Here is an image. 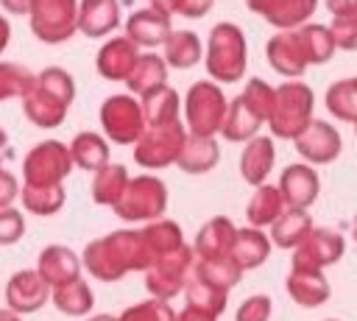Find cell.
<instances>
[{
	"instance_id": "6da1fadb",
	"label": "cell",
	"mask_w": 357,
	"mask_h": 321,
	"mask_svg": "<svg viewBox=\"0 0 357 321\" xmlns=\"http://www.w3.org/2000/svg\"><path fill=\"white\" fill-rule=\"evenodd\" d=\"M153 260L156 257H153L142 229L109 232L103 237L89 240L81 251L84 271L92 279H100V282H117V279H123L126 274H134V271L145 274Z\"/></svg>"
},
{
	"instance_id": "7a4b0ae2",
	"label": "cell",
	"mask_w": 357,
	"mask_h": 321,
	"mask_svg": "<svg viewBox=\"0 0 357 321\" xmlns=\"http://www.w3.org/2000/svg\"><path fill=\"white\" fill-rule=\"evenodd\" d=\"M75 98V81L64 67H45L36 73L31 89L22 95V114L39 128H56L64 123Z\"/></svg>"
},
{
	"instance_id": "3957f363",
	"label": "cell",
	"mask_w": 357,
	"mask_h": 321,
	"mask_svg": "<svg viewBox=\"0 0 357 321\" xmlns=\"http://www.w3.org/2000/svg\"><path fill=\"white\" fill-rule=\"evenodd\" d=\"M206 73L215 84H234L245 75L248 67V45L245 33L234 22H218L209 31L206 39V56H204Z\"/></svg>"
},
{
	"instance_id": "277c9868",
	"label": "cell",
	"mask_w": 357,
	"mask_h": 321,
	"mask_svg": "<svg viewBox=\"0 0 357 321\" xmlns=\"http://www.w3.org/2000/svg\"><path fill=\"white\" fill-rule=\"evenodd\" d=\"M315 92L310 84H304L301 78L296 81H282L276 87V100H273V112L268 117L271 134L279 140H296L315 117Z\"/></svg>"
},
{
	"instance_id": "5b68a950",
	"label": "cell",
	"mask_w": 357,
	"mask_h": 321,
	"mask_svg": "<svg viewBox=\"0 0 357 321\" xmlns=\"http://www.w3.org/2000/svg\"><path fill=\"white\" fill-rule=\"evenodd\" d=\"M229 112V98L212 78L190 84L184 98V126L192 137H215L223 128Z\"/></svg>"
},
{
	"instance_id": "8992f818",
	"label": "cell",
	"mask_w": 357,
	"mask_h": 321,
	"mask_svg": "<svg viewBox=\"0 0 357 321\" xmlns=\"http://www.w3.org/2000/svg\"><path fill=\"white\" fill-rule=\"evenodd\" d=\"M167 184L153 176V173H142V176H134L123 193V198L112 207L117 218L123 221H131V223H151V221H159L167 209Z\"/></svg>"
},
{
	"instance_id": "52a82bcc",
	"label": "cell",
	"mask_w": 357,
	"mask_h": 321,
	"mask_svg": "<svg viewBox=\"0 0 357 321\" xmlns=\"http://www.w3.org/2000/svg\"><path fill=\"white\" fill-rule=\"evenodd\" d=\"M195 260H198V254L190 243H184L176 251H167V254L156 257L151 262V268L145 271V290L151 293V299L170 301L178 293H184V288L192 276Z\"/></svg>"
},
{
	"instance_id": "ba28073f",
	"label": "cell",
	"mask_w": 357,
	"mask_h": 321,
	"mask_svg": "<svg viewBox=\"0 0 357 321\" xmlns=\"http://www.w3.org/2000/svg\"><path fill=\"white\" fill-rule=\"evenodd\" d=\"M187 137H190V131L181 120L145 126L142 137L134 145V162L148 170H162V167L178 162V154H181Z\"/></svg>"
},
{
	"instance_id": "9c48e42d",
	"label": "cell",
	"mask_w": 357,
	"mask_h": 321,
	"mask_svg": "<svg viewBox=\"0 0 357 321\" xmlns=\"http://www.w3.org/2000/svg\"><path fill=\"white\" fill-rule=\"evenodd\" d=\"M100 128L103 137L114 145H137V140L145 131V114L142 100H137L131 92L109 95L100 103Z\"/></svg>"
},
{
	"instance_id": "30bf717a",
	"label": "cell",
	"mask_w": 357,
	"mask_h": 321,
	"mask_svg": "<svg viewBox=\"0 0 357 321\" xmlns=\"http://www.w3.org/2000/svg\"><path fill=\"white\" fill-rule=\"evenodd\" d=\"M73 167L75 162L70 156V145L59 140H42L22 159V184L53 187V184H61Z\"/></svg>"
},
{
	"instance_id": "8fae6325",
	"label": "cell",
	"mask_w": 357,
	"mask_h": 321,
	"mask_svg": "<svg viewBox=\"0 0 357 321\" xmlns=\"http://www.w3.org/2000/svg\"><path fill=\"white\" fill-rule=\"evenodd\" d=\"M28 20L39 42L61 45L78 31V0H33Z\"/></svg>"
},
{
	"instance_id": "7c38bea8",
	"label": "cell",
	"mask_w": 357,
	"mask_h": 321,
	"mask_svg": "<svg viewBox=\"0 0 357 321\" xmlns=\"http://www.w3.org/2000/svg\"><path fill=\"white\" fill-rule=\"evenodd\" d=\"M346 240L337 229L332 226H315L296 248L290 257V268L293 271H315L324 274V268L335 265L343 257Z\"/></svg>"
},
{
	"instance_id": "4fadbf2b",
	"label": "cell",
	"mask_w": 357,
	"mask_h": 321,
	"mask_svg": "<svg viewBox=\"0 0 357 321\" xmlns=\"http://www.w3.org/2000/svg\"><path fill=\"white\" fill-rule=\"evenodd\" d=\"M50 293H53V288L39 276L36 268H22V271L11 274V279L3 288L6 307L17 315H28V313L42 310L50 301Z\"/></svg>"
},
{
	"instance_id": "5bb4252c",
	"label": "cell",
	"mask_w": 357,
	"mask_h": 321,
	"mask_svg": "<svg viewBox=\"0 0 357 321\" xmlns=\"http://www.w3.org/2000/svg\"><path fill=\"white\" fill-rule=\"evenodd\" d=\"M265 56H268V64L279 75H284L287 81L301 78L304 70L310 67V59H307V50H304V42H301L298 28L273 33L268 39V45H265Z\"/></svg>"
},
{
	"instance_id": "9a60e30c",
	"label": "cell",
	"mask_w": 357,
	"mask_h": 321,
	"mask_svg": "<svg viewBox=\"0 0 357 321\" xmlns=\"http://www.w3.org/2000/svg\"><path fill=\"white\" fill-rule=\"evenodd\" d=\"M293 148L301 154V159L307 165H329L340 156L343 151V140H340V131L332 126V123H324V120H312L296 140H293Z\"/></svg>"
},
{
	"instance_id": "2e32d148",
	"label": "cell",
	"mask_w": 357,
	"mask_h": 321,
	"mask_svg": "<svg viewBox=\"0 0 357 321\" xmlns=\"http://www.w3.org/2000/svg\"><path fill=\"white\" fill-rule=\"evenodd\" d=\"M279 190H282L287 209H310L318 201L321 179H318L312 165L293 162L279 173Z\"/></svg>"
},
{
	"instance_id": "e0dca14e",
	"label": "cell",
	"mask_w": 357,
	"mask_h": 321,
	"mask_svg": "<svg viewBox=\"0 0 357 321\" xmlns=\"http://www.w3.org/2000/svg\"><path fill=\"white\" fill-rule=\"evenodd\" d=\"M245 6L268 25L279 31H293L307 25V20L318 8V0H245Z\"/></svg>"
},
{
	"instance_id": "ac0fdd59",
	"label": "cell",
	"mask_w": 357,
	"mask_h": 321,
	"mask_svg": "<svg viewBox=\"0 0 357 321\" xmlns=\"http://www.w3.org/2000/svg\"><path fill=\"white\" fill-rule=\"evenodd\" d=\"M139 47L123 33V36H112L100 45L98 56H95V70L100 73V78L106 81H128L134 64L139 61Z\"/></svg>"
},
{
	"instance_id": "d6986e66",
	"label": "cell",
	"mask_w": 357,
	"mask_h": 321,
	"mask_svg": "<svg viewBox=\"0 0 357 321\" xmlns=\"http://www.w3.org/2000/svg\"><path fill=\"white\" fill-rule=\"evenodd\" d=\"M81 268H84L81 257L70 246H61V243L45 246L36 260V271L50 288H61L73 279H81Z\"/></svg>"
},
{
	"instance_id": "ffe728a7",
	"label": "cell",
	"mask_w": 357,
	"mask_h": 321,
	"mask_svg": "<svg viewBox=\"0 0 357 321\" xmlns=\"http://www.w3.org/2000/svg\"><path fill=\"white\" fill-rule=\"evenodd\" d=\"M173 33L170 17L156 11V8H137L128 14L126 20V36L137 45V47H165L167 36Z\"/></svg>"
},
{
	"instance_id": "44dd1931",
	"label": "cell",
	"mask_w": 357,
	"mask_h": 321,
	"mask_svg": "<svg viewBox=\"0 0 357 321\" xmlns=\"http://www.w3.org/2000/svg\"><path fill=\"white\" fill-rule=\"evenodd\" d=\"M234 237H237V226L226 215H215L198 229L192 248L198 260H223V257H231Z\"/></svg>"
},
{
	"instance_id": "7402d4cb",
	"label": "cell",
	"mask_w": 357,
	"mask_h": 321,
	"mask_svg": "<svg viewBox=\"0 0 357 321\" xmlns=\"http://www.w3.org/2000/svg\"><path fill=\"white\" fill-rule=\"evenodd\" d=\"M120 25V0H81L78 31L89 39L109 36Z\"/></svg>"
},
{
	"instance_id": "603a6c76",
	"label": "cell",
	"mask_w": 357,
	"mask_h": 321,
	"mask_svg": "<svg viewBox=\"0 0 357 321\" xmlns=\"http://www.w3.org/2000/svg\"><path fill=\"white\" fill-rule=\"evenodd\" d=\"M273 162H276L273 137H259L257 134L254 140L245 142V148L240 154V176H243V181H248L251 187L265 184V179L273 170Z\"/></svg>"
},
{
	"instance_id": "cb8c5ba5",
	"label": "cell",
	"mask_w": 357,
	"mask_h": 321,
	"mask_svg": "<svg viewBox=\"0 0 357 321\" xmlns=\"http://www.w3.org/2000/svg\"><path fill=\"white\" fill-rule=\"evenodd\" d=\"M284 212H287V204L282 198L279 184L254 187V193L245 204V221H248V226H257V229H265V226L271 229Z\"/></svg>"
},
{
	"instance_id": "d4e9b609",
	"label": "cell",
	"mask_w": 357,
	"mask_h": 321,
	"mask_svg": "<svg viewBox=\"0 0 357 321\" xmlns=\"http://www.w3.org/2000/svg\"><path fill=\"white\" fill-rule=\"evenodd\" d=\"M284 288H287V296L298 304V307H321L329 301L332 296V288H329V279L324 274H315V271H293L287 274L284 279Z\"/></svg>"
},
{
	"instance_id": "484cf974",
	"label": "cell",
	"mask_w": 357,
	"mask_h": 321,
	"mask_svg": "<svg viewBox=\"0 0 357 321\" xmlns=\"http://www.w3.org/2000/svg\"><path fill=\"white\" fill-rule=\"evenodd\" d=\"M271 237L257 229V226H243L237 229L234 246H231V260L243 268V271H254L259 265H265V260L271 257Z\"/></svg>"
},
{
	"instance_id": "4316f807",
	"label": "cell",
	"mask_w": 357,
	"mask_h": 321,
	"mask_svg": "<svg viewBox=\"0 0 357 321\" xmlns=\"http://www.w3.org/2000/svg\"><path fill=\"white\" fill-rule=\"evenodd\" d=\"M70 156H73V162H75L81 170L98 173L100 167L109 165L112 145H109V140L100 137L98 131H78V134L70 140Z\"/></svg>"
},
{
	"instance_id": "83f0119b",
	"label": "cell",
	"mask_w": 357,
	"mask_h": 321,
	"mask_svg": "<svg viewBox=\"0 0 357 321\" xmlns=\"http://www.w3.org/2000/svg\"><path fill=\"white\" fill-rule=\"evenodd\" d=\"M220 162V145L215 142V137H187L181 154H178V167L190 176H204L212 167H218Z\"/></svg>"
},
{
	"instance_id": "f1b7e54d",
	"label": "cell",
	"mask_w": 357,
	"mask_h": 321,
	"mask_svg": "<svg viewBox=\"0 0 357 321\" xmlns=\"http://www.w3.org/2000/svg\"><path fill=\"white\" fill-rule=\"evenodd\" d=\"M126 87H128L131 95H139V98L167 87V61L156 53H142L139 61L134 64Z\"/></svg>"
},
{
	"instance_id": "f546056e",
	"label": "cell",
	"mask_w": 357,
	"mask_h": 321,
	"mask_svg": "<svg viewBox=\"0 0 357 321\" xmlns=\"http://www.w3.org/2000/svg\"><path fill=\"white\" fill-rule=\"evenodd\" d=\"M312 229H315V223H312V215H310L307 209H287V212L271 226L268 237H271L273 246L293 251Z\"/></svg>"
},
{
	"instance_id": "4dcf8cb0",
	"label": "cell",
	"mask_w": 357,
	"mask_h": 321,
	"mask_svg": "<svg viewBox=\"0 0 357 321\" xmlns=\"http://www.w3.org/2000/svg\"><path fill=\"white\" fill-rule=\"evenodd\" d=\"M128 181H131L128 167L117 165V162H109L106 167H100L92 176V201L100 204V207H114L123 198Z\"/></svg>"
},
{
	"instance_id": "1f68e13d",
	"label": "cell",
	"mask_w": 357,
	"mask_h": 321,
	"mask_svg": "<svg viewBox=\"0 0 357 321\" xmlns=\"http://www.w3.org/2000/svg\"><path fill=\"white\" fill-rule=\"evenodd\" d=\"M201 56H204V45H201V36L195 31H173L165 42L162 59L173 70H190L201 61Z\"/></svg>"
},
{
	"instance_id": "d6a6232c",
	"label": "cell",
	"mask_w": 357,
	"mask_h": 321,
	"mask_svg": "<svg viewBox=\"0 0 357 321\" xmlns=\"http://www.w3.org/2000/svg\"><path fill=\"white\" fill-rule=\"evenodd\" d=\"M262 120L243 103V98L237 95L234 100H229V112H226V120H223V128H220V137L226 142H248L257 137Z\"/></svg>"
},
{
	"instance_id": "836d02e7",
	"label": "cell",
	"mask_w": 357,
	"mask_h": 321,
	"mask_svg": "<svg viewBox=\"0 0 357 321\" xmlns=\"http://www.w3.org/2000/svg\"><path fill=\"white\" fill-rule=\"evenodd\" d=\"M50 301L56 304L59 313L73 315V318L89 315L92 307H95V296H92V288L86 285V279H73V282H67L61 288H53Z\"/></svg>"
},
{
	"instance_id": "e575fe53",
	"label": "cell",
	"mask_w": 357,
	"mask_h": 321,
	"mask_svg": "<svg viewBox=\"0 0 357 321\" xmlns=\"http://www.w3.org/2000/svg\"><path fill=\"white\" fill-rule=\"evenodd\" d=\"M192 276H198L201 282L229 293L231 288L240 285L243 279V268L231 260V257H223V260H195V268H192Z\"/></svg>"
},
{
	"instance_id": "d590c367",
	"label": "cell",
	"mask_w": 357,
	"mask_h": 321,
	"mask_svg": "<svg viewBox=\"0 0 357 321\" xmlns=\"http://www.w3.org/2000/svg\"><path fill=\"white\" fill-rule=\"evenodd\" d=\"M20 201H22V209L25 212H33L39 218H47V215L61 212V207L67 201V190L61 184H53V187H31V184H22Z\"/></svg>"
},
{
	"instance_id": "8d00e7d4",
	"label": "cell",
	"mask_w": 357,
	"mask_h": 321,
	"mask_svg": "<svg viewBox=\"0 0 357 321\" xmlns=\"http://www.w3.org/2000/svg\"><path fill=\"white\" fill-rule=\"evenodd\" d=\"M142 100V114H145V126H159V123H173L178 120V112H181V98L173 87H162Z\"/></svg>"
},
{
	"instance_id": "74e56055",
	"label": "cell",
	"mask_w": 357,
	"mask_h": 321,
	"mask_svg": "<svg viewBox=\"0 0 357 321\" xmlns=\"http://www.w3.org/2000/svg\"><path fill=\"white\" fill-rule=\"evenodd\" d=\"M324 103H326V109H329L332 117L346 120V123H357V84H354V78L335 81L326 89Z\"/></svg>"
},
{
	"instance_id": "f35d334b",
	"label": "cell",
	"mask_w": 357,
	"mask_h": 321,
	"mask_svg": "<svg viewBox=\"0 0 357 321\" xmlns=\"http://www.w3.org/2000/svg\"><path fill=\"white\" fill-rule=\"evenodd\" d=\"M298 33H301V42H304V50H307L310 64H326L335 56L337 45H335V36H332L329 25L307 22V25L298 28Z\"/></svg>"
},
{
	"instance_id": "ab89813d",
	"label": "cell",
	"mask_w": 357,
	"mask_h": 321,
	"mask_svg": "<svg viewBox=\"0 0 357 321\" xmlns=\"http://www.w3.org/2000/svg\"><path fill=\"white\" fill-rule=\"evenodd\" d=\"M142 232H145V240H148L153 257H162V254L176 251V248L184 246V232H181V226H178L176 221H170V218L151 221V223L142 226Z\"/></svg>"
},
{
	"instance_id": "60d3db41",
	"label": "cell",
	"mask_w": 357,
	"mask_h": 321,
	"mask_svg": "<svg viewBox=\"0 0 357 321\" xmlns=\"http://www.w3.org/2000/svg\"><path fill=\"white\" fill-rule=\"evenodd\" d=\"M184 301H187L184 307H195V310H204V313H209V315L218 318V315L226 310L229 293H223V290H218V288L201 282L198 276H190V282H187V288H184Z\"/></svg>"
},
{
	"instance_id": "b9f144b4",
	"label": "cell",
	"mask_w": 357,
	"mask_h": 321,
	"mask_svg": "<svg viewBox=\"0 0 357 321\" xmlns=\"http://www.w3.org/2000/svg\"><path fill=\"white\" fill-rule=\"evenodd\" d=\"M33 78L36 75L20 61H0V103L8 100V98L22 100V95L31 89Z\"/></svg>"
},
{
	"instance_id": "7bdbcfd3",
	"label": "cell",
	"mask_w": 357,
	"mask_h": 321,
	"mask_svg": "<svg viewBox=\"0 0 357 321\" xmlns=\"http://www.w3.org/2000/svg\"><path fill=\"white\" fill-rule=\"evenodd\" d=\"M240 98H243V103H245L262 123H268V117H271V112H273L276 89H273L265 78H248L245 87H243V92H240Z\"/></svg>"
},
{
	"instance_id": "ee69618b",
	"label": "cell",
	"mask_w": 357,
	"mask_h": 321,
	"mask_svg": "<svg viewBox=\"0 0 357 321\" xmlns=\"http://www.w3.org/2000/svg\"><path fill=\"white\" fill-rule=\"evenodd\" d=\"M176 310L170 307V301H162V299H145V301H137L131 307H126L117 321H176Z\"/></svg>"
},
{
	"instance_id": "f6af8a7d",
	"label": "cell",
	"mask_w": 357,
	"mask_h": 321,
	"mask_svg": "<svg viewBox=\"0 0 357 321\" xmlns=\"http://www.w3.org/2000/svg\"><path fill=\"white\" fill-rule=\"evenodd\" d=\"M271 313H273L271 296L257 293V296H248V299L240 301V307L234 313V321H271Z\"/></svg>"
},
{
	"instance_id": "bcb514c9",
	"label": "cell",
	"mask_w": 357,
	"mask_h": 321,
	"mask_svg": "<svg viewBox=\"0 0 357 321\" xmlns=\"http://www.w3.org/2000/svg\"><path fill=\"white\" fill-rule=\"evenodd\" d=\"M25 234V218L20 209L6 207L0 209V246H14Z\"/></svg>"
},
{
	"instance_id": "7dc6e473",
	"label": "cell",
	"mask_w": 357,
	"mask_h": 321,
	"mask_svg": "<svg viewBox=\"0 0 357 321\" xmlns=\"http://www.w3.org/2000/svg\"><path fill=\"white\" fill-rule=\"evenodd\" d=\"M329 31H332L337 47H343V50H357V14L332 17Z\"/></svg>"
},
{
	"instance_id": "c3c4849f",
	"label": "cell",
	"mask_w": 357,
	"mask_h": 321,
	"mask_svg": "<svg viewBox=\"0 0 357 321\" xmlns=\"http://www.w3.org/2000/svg\"><path fill=\"white\" fill-rule=\"evenodd\" d=\"M20 190H22V184L17 181V176L11 170L0 167V209L11 207L14 198H20Z\"/></svg>"
},
{
	"instance_id": "681fc988",
	"label": "cell",
	"mask_w": 357,
	"mask_h": 321,
	"mask_svg": "<svg viewBox=\"0 0 357 321\" xmlns=\"http://www.w3.org/2000/svg\"><path fill=\"white\" fill-rule=\"evenodd\" d=\"M215 0H184L181 6V17H190V20H201L209 8H212Z\"/></svg>"
},
{
	"instance_id": "f907efd6",
	"label": "cell",
	"mask_w": 357,
	"mask_h": 321,
	"mask_svg": "<svg viewBox=\"0 0 357 321\" xmlns=\"http://www.w3.org/2000/svg\"><path fill=\"white\" fill-rule=\"evenodd\" d=\"M326 11L332 17H349V14H357V0H324Z\"/></svg>"
},
{
	"instance_id": "816d5d0a",
	"label": "cell",
	"mask_w": 357,
	"mask_h": 321,
	"mask_svg": "<svg viewBox=\"0 0 357 321\" xmlns=\"http://www.w3.org/2000/svg\"><path fill=\"white\" fill-rule=\"evenodd\" d=\"M181 6H184V0H151V8H156V11L167 14V17L181 14Z\"/></svg>"
},
{
	"instance_id": "f5cc1de1",
	"label": "cell",
	"mask_w": 357,
	"mask_h": 321,
	"mask_svg": "<svg viewBox=\"0 0 357 321\" xmlns=\"http://www.w3.org/2000/svg\"><path fill=\"white\" fill-rule=\"evenodd\" d=\"M176 321H218V318H215V315H209V313H204V310L184 307V310L176 315Z\"/></svg>"
},
{
	"instance_id": "db71d44e",
	"label": "cell",
	"mask_w": 357,
	"mask_h": 321,
	"mask_svg": "<svg viewBox=\"0 0 357 321\" xmlns=\"http://www.w3.org/2000/svg\"><path fill=\"white\" fill-rule=\"evenodd\" d=\"M31 3L33 0H0L3 11H8V14H28L31 11Z\"/></svg>"
},
{
	"instance_id": "11a10c76",
	"label": "cell",
	"mask_w": 357,
	"mask_h": 321,
	"mask_svg": "<svg viewBox=\"0 0 357 321\" xmlns=\"http://www.w3.org/2000/svg\"><path fill=\"white\" fill-rule=\"evenodd\" d=\"M11 156H14V148H11V142H8V134L0 128V167H3Z\"/></svg>"
},
{
	"instance_id": "9f6ffc18",
	"label": "cell",
	"mask_w": 357,
	"mask_h": 321,
	"mask_svg": "<svg viewBox=\"0 0 357 321\" xmlns=\"http://www.w3.org/2000/svg\"><path fill=\"white\" fill-rule=\"evenodd\" d=\"M8 45H11V25H8V20L0 14V56L6 53Z\"/></svg>"
},
{
	"instance_id": "6f0895ef",
	"label": "cell",
	"mask_w": 357,
	"mask_h": 321,
	"mask_svg": "<svg viewBox=\"0 0 357 321\" xmlns=\"http://www.w3.org/2000/svg\"><path fill=\"white\" fill-rule=\"evenodd\" d=\"M0 321H22V315H17V313H11L8 307H0Z\"/></svg>"
},
{
	"instance_id": "680465c9",
	"label": "cell",
	"mask_w": 357,
	"mask_h": 321,
	"mask_svg": "<svg viewBox=\"0 0 357 321\" xmlns=\"http://www.w3.org/2000/svg\"><path fill=\"white\" fill-rule=\"evenodd\" d=\"M86 321H117V315H112V313H98V315H89Z\"/></svg>"
},
{
	"instance_id": "91938a15",
	"label": "cell",
	"mask_w": 357,
	"mask_h": 321,
	"mask_svg": "<svg viewBox=\"0 0 357 321\" xmlns=\"http://www.w3.org/2000/svg\"><path fill=\"white\" fill-rule=\"evenodd\" d=\"M351 240L357 243V215H354V221H351Z\"/></svg>"
},
{
	"instance_id": "94428289",
	"label": "cell",
	"mask_w": 357,
	"mask_h": 321,
	"mask_svg": "<svg viewBox=\"0 0 357 321\" xmlns=\"http://www.w3.org/2000/svg\"><path fill=\"white\" fill-rule=\"evenodd\" d=\"M324 321H340V318H324Z\"/></svg>"
},
{
	"instance_id": "6125c7cd",
	"label": "cell",
	"mask_w": 357,
	"mask_h": 321,
	"mask_svg": "<svg viewBox=\"0 0 357 321\" xmlns=\"http://www.w3.org/2000/svg\"><path fill=\"white\" fill-rule=\"evenodd\" d=\"M354 134H357V123H354Z\"/></svg>"
},
{
	"instance_id": "be15d7a7",
	"label": "cell",
	"mask_w": 357,
	"mask_h": 321,
	"mask_svg": "<svg viewBox=\"0 0 357 321\" xmlns=\"http://www.w3.org/2000/svg\"><path fill=\"white\" fill-rule=\"evenodd\" d=\"M354 84H357V75H354Z\"/></svg>"
}]
</instances>
